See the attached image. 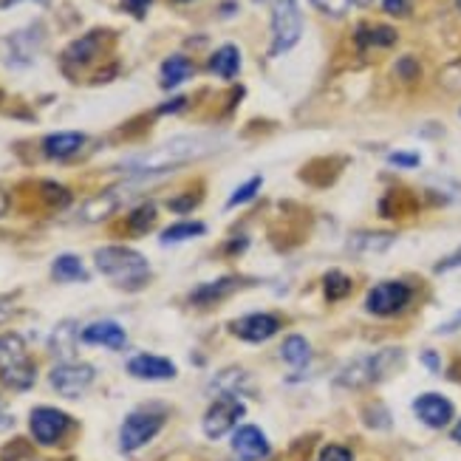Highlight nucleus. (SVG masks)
Returning <instances> with one entry per match:
<instances>
[{
    "mask_svg": "<svg viewBox=\"0 0 461 461\" xmlns=\"http://www.w3.org/2000/svg\"><path fill=\"white\" fill-rule=\"evenodd\" d=\"M218 148V139L215 136H176L167 139L158 148L145 150L139 156H131L122 162V170L128 176H153V173H167L176 170L187 162H195V158H204Z\"/></svg>",
    "mask_w": 461,
    "mask_h": 461,
    "instance_id": "nucleus-1",
    "label": "nucleus"
},
{
    "mask_svg": "<svg viewBox=\"0 0 461 461\" xmlns=\"http://www.w3.org/2000/svg\"><path fill=\"white\" fill-rule=\"evenodd\" d=\"M94 260L96 269L122 289H139L150 275L145 255H139L136 249L128 247H103L94 252Z\"/></svg>",
    "mask_w": 461,
    "mask_h": 461,
    "instance_id": "nucleus-2",
    "label": "nucleus"
},
{
    "mask_svg": "<svg viewBox=\"0 0 461 461\" xmlns=\"http://www.w3.org/2000/svg\"><path fill=\"white\" fill-rule=\"evenodd\" d=\"M0 379L14 391H29L34 385L37 368L20 334H0Z\"/></svg>",
    "mask_w": 461,
    "mask_h": 461,
    "instance_id": "nucleus-3",
    "label": "nucleus"
},
{
    "mask_svg": "<svg viewBox=\"0 0 461 461\" xmlns=\"http://www.w3.org/2000/svg\"><path fill=\"white\" fill-rule=\"evenodd\" d=\"M402 366V351L399 348H385V351H376V354H366L348 363L343 371H339L337 383L346 385V388H366L374 385L379 379H385L391 371H396Z\"/></svg>",
    "mask_w": 461,
    "mask_h": 461,
    "instance_id": "nucleus-4",
    "label": "nucleus"
},
{
    "mask_svg": "<svg viewBox=\"0 0 461 461\" xmlns=\"http://www.w3.org/2000/svg\"><path fill=\"white\" fill-rule=\"evenodd\" d=\"M303 37V14L297 0H272V57L292 51Z\"/></svg>",
    "mask_w": 461,
    "mask_h": 461,
    "instance_id": "nucleus-5",
    "label": "nucleus"
},
{
    "mask_svg": "<svg viewBox=\"0 0 461 461\" xmlns=\"http://www.w3.org/2000/svg\"><path fill=\"white\" fill-rule=\"evenodd\" d=\"M165 425V411H133L128 413V419L122 422V430H119V447L122 453H133L139 447H145L150 438L162 430Z\"/></svg>",
    "mask_w": 461,
    "mask_h": 461,
    "instance_id": "nucleus-6",
    "label": "nucleus"
},
{
    "mask_svg": "<svg viewBox=\"0 0 461 461\" xmlns=\"http://www.w3.org/2000/svg\"><path fill=\"white\" fill-rule=\"evenodd\" d=\"M411 286L402 284V280H383V284H376L368 297H366V309L376 317H391V314H399L408 303H411Z\"/></svg>",
    "mask_w": 461,
    "mask_h": 461,
    "instance_id": "nucleus-7",
    "label": "nucleus"
},
{
    "mask_svg": "<svg viewBox=\"0 0 461 461\" xmlns=\"http://www.w3.org/2000/svg\"><path fill=\"white\" fill-rule=\"evenodd\" d=\"M244 413H247V408L238 396H232V393L218 396L210 405V411L204 413V433L210 438H221L230 430H235V425L244 419Z\"/></svg>",
    "mask_w": 461,
    "mask_h": 461,
    "instance_id": "nucleus-8",
    "label": "nucleus"
},
{
    "mask_svg": "<svg viewBox=\"0 0 461 461\" xmlns=\"http://www.w3.org/2000/svg\"><path fill=\"white\" fill-rule=\"evenodd\" d=\"M49 383H51V388L59 396L77 399V396H83L91 388V383H94V368L86 366V363H63V366H57L51 371Z\"/></svg>",
    "mask_w": 461,
    "mask_h": 461,
    "instance_id": "nucleus-9",
    "label": "nucleus"
},
{
    "mask_svg": "<svg viewBox=\"0 0 461 461\" xmlns=\"http://www.w3.org/2000/svg\"><path fill=\"white\" fill-rule=\"evenodd\" d=\"M29 425H32V436L40 445H57L71 428V419L57 408H34L29 416Z\"/></svg>",
    "mask_w": 461,
    "mask_h": 461,
    "instance_id": "nucleus-10",
    "label": "nucleus"
},
{
    "mask_svg": "<svg viewBox=\"0 0 461 461\" xmlns=\"http://www.w3.org/2000/svg\"><path fill=\"white\" fill-rule=\"evenodd\" d=\"M230 329L235 337L247 339V343H264V339H269L280 331V320L275 314H267V312H255V314L235 320Z\"/></svg>",
    "mask_w": 461,
    "mask_h": 461,
    "instance_id": "nucleus-11",
    "label": "nucleus"
},
{
    "mask_svg": "<svg viewBox=\"0 0 461 461\" xmlns=\"http://www.w3.org/2000/svg\"><path fill=\"white\" fill-rule=\"evenodd\" d=\"M413 413L422 419L428 428H447L453 422V402L442 393H422L413 402Z\"/></svg>",
    "mask_w": 461,
    "mask_h": 461,
    "instance_id": "nucleus-12",
    "label": "nucleus"
},
{
    "mask_svg": "<svg viewBox=\"0 0 461 461\" xmlns=\"http://www.w3.org/2000/svg\"><path fill=\"white\" fill-rule=\"evenodd\" d=\"M232 450L240 461H260L269 456V438L255 425H240L232 436Z\"/></svg>",
    "mask_w": 461,
    "mask_h": 461,
    "instance_id": "nucleus-13",
    "label": "nucleus"
},
{
    "mask_svg": "<svg viewBox=\"0 0 461 461\" xmlns=\"http://www.w3.org/2000/svg\"><path fill=\"white\" fill-rule=\"evenodd\" d=\"M103 32H88L86 37H79V40H74V43L63 51V68L71 74L74 68H83V66H88L91 59L99 54V49H103Z\"/></svg>",
    "mask_w": 461,
    "mask_h": 461,
    "instance_id": "nucleus-14",
    "label": "nucleus"
},
{
    "mask_svg": "<svg viewBox=\"0 0 461 461\" xmlns=\"http://www.w3.org/2000/svg\"><path fill=\"white\" fill-rule=\"evenodd\" d=\"M128 374L136 379H173L176 366L167 357H158V354H136L128 363Z\"/></svg>",
    "mask_w": 461,
    "mask_h": 461,
    "instance_id": "nucleus-15",
    "label": "nucleus"
},
{
    "mask_svg": "<svg viewBox=\"0 0 461 461\" xmlns=\"http://www.w3.org/2000/svg\"><path fill=\"white\" fill-rule=\"evenodd\" d=\"M79 339L88 346H105V348H125L128 334L122 326H116L113 320H99V323H91L88 329H83Z\"/></svg>",
    "mask_w": 461,
    "mask_h": 461,
    "instance_id": "nucleus-16",
    "label": "nucleus"
},
{
    "mask_svg": "<svg viewBox=\"0 0 461 461\" xmlns=\"http://www.w3.org/2000/svg\"><path fill=\"white\" fill-rule=\"evenodd\" d=\"M125 202V187H113V190H105V193H99L94 195L91 202L83 204V210H79V218L88 224L94 221H105V218Z\"/></svg>",
    "mask_w": 461,
    "mask_h": 461,
    "instance_id": "nucleus-17",
    "label": "nucleus"
},
{
    "mask_svg": "<svg viewBox=\"0 0 461 461\" xmlns=\"http://www.w3.org/2000/svg\"><path fill=\"white\" fill-rule=\"evenodd\" d=\"M86 145V133H77V131H59L43 139V153L49 158H68L77 150H83Z\"/></svg>",
    "mask_w": 461,
    "mask_h": 461,
    "instance_id": "nucleus-18",
    "label": "nucleus"
},
{
    "mask_svg": "<svg viewBox=\"0 0 461 461\" xmlns=\"http://www.w3.org/2000/svg\"><path fill=\"white\" fill-rule=\"evenodd\" d=\"M9 63H17V66H26L32 63V57L37 54V46H40V34L37 29H26V32H17L12 34L9 40Z\"/></svg>",
    "mask_w": 461,
    "mask_h": 461,
    "instance_id": "nucleus-19",
    "label": "nucleus"
},
{
    "mask_svg": "<svg viewBox=\"0 0 461 461\" xmlns=\"http://www.w3.org/2000/svg\"><path fill=\"white\" fill-rule=\"evenodd\" d=\"M193 63L187 57H182V54H173V57H167L165 63H162V88H178L185 83V79H190L193 77Z\"/></svg>",
    "mask_w": 461,
    "mask_h": 461,
    "instance_id": "nucleus-20",
    "label": "nucleus"
},
{
    "mask_svg": "<svg viewBox=\"0 0 461 461\" xmlns=\"http://www.w3.org/2000/svg\"><path fill=\"white\" fill-rule=\"evenodd\" d=\"M396 29H391V26H359L357 29V34H354V40H357V46L359 49H371V46H376V49H388V46H393L396 43Z\"/></svg>",
    "mask_w": 461,
    "mask_h": 461,
    "instance_id": "nucleus-21",
    "label": "nucleus"
},
{
    "mask_svg": "<svg viewBox=\"0 0 461 461\" xmlns=\"http://www.w3.org/2000/svg\"><path fill=\"white\" fill-rule=\"evenodd\" d=\"M210 71L221 79H235L240 71V51L235 46H221L210 57Z\"/></svg>",
    "mask_w": 461,
    "mask_h": 461,
    "instance_id": "nucleus-22",
    "label": "nucleus"
},
{
    "mask_svg": "<svg viewBox=\"0 0 461 461\" xmlns=\"http://www.w3.org/2000/svg\"><path fill=\"white\" fill-rule=\"evenodd\" d=\"M51 277L59 280V284H74V280H86L88 272L77 255H59L51 264Z\"/></svg>",
    "mask_w": 461,
    "mask_h": 461,
    "instance_id": "nucleus-23",
    "label": "nucleus"
},
{
    "mask_svg": "<svg viewBox=\"0 0 461 461\" xmlns=\"http://www.w3.org/2000/svg\"><path fill=\"white\" fill-rule=\"evenodd\" d=\"M235 286H238V277H224V280H215V284L198 286L190 294V300H193V303H198V306H210V303H215V300H221L230 292H235Z\"/></svg>",
    "mask_w": 461,
    "mask_h": 461,
    "instance_id": "nucleus-24",
    "label": "nucleus"
},
{
    "mask_svg": "<svg viewBox=\"0 0 461 461\" xmlns=\"http://www.w3.org/2000/svg\"><path fill=\"white\" fill-rule=\"evenodd\" d=\"M280 357H284L292 368H306L312 359V346L300 334H292L284 339V346H280Z\"/></svg>",
    "mask_w": 461,
    "mask_h": 461,
    "instance_id": "nucleus-25",
    "label": "nucleus"
},
{
    "mask_svg": "<svg viewBox=\"0 0 461 461\" xmlns=\"http://www.w3.org/2000/svg\"><path fill=\"white\" fill-rule=\"evenodd\" d=\"M204 232H207V227L202 221H176L173 227H167L162 232V244H182V240H190Z\"/></svg>",
    "mask_w": 461,
    "mask_h": 461,
    "instance_id": "nucleus-26",
    "label": "nucleus"
},
{
    "mask_svg": "<svg viewBox=\"0 0 461 461\" xmlns=\"http://www.w3.org/2000/svg\"><path fill=\"white\" fill-rule=\"evenodd\" d=\"M391 244H393V235H385V232H363L351 238L354 252H383Z\"/></svg>",
    "mask_w": 461,
    "mask_h": 461,
    "instance_id": "nucleus-27",
    "label": "nucleus"
},
{
    "mask_svg": "<svg viewBox=\"0 0 461 461\" xmlns=\"http://www.w3.org/2000/svg\"><path fill=\"white\" fill-rule=\"evenodd\" d=\"M153 221H156V207H153V204H142V207H136V210L131 212L128 227H131V232L142 235V232H148V230L153 227Z\"/></svg>",
    "mask_w": 461,
    "mask_h": 461,
    "instance_id": "nucleus-28",
    "label": "nucleus"
},
{
    "mask_svg": "<svg viewBox=\"0 0 461 461\" xmlns=\"http://www.w3.org/2000/svg\"><path fill=\"white\" fill-rule=\"evenodd\" d=\"M260 185H264V176H252L249 182H244L240 185L232 195H230V202H227V207H238V204H247V202H252V198L258 195V190H260Z\"/></svg>",
    "mask_w": 461,
    "mask_h": 461,
    "instance_id": "nucleus-29",
    "label": "nucleus"
},
{
    "mask_svg": "<svg viewBox=\"0 0 461 461\" xmlns=\"http://www.w3.org/2000/svg\"><path fill=\"white\" fill-rule=\"evenodd\" d=\"M323 284H326V294H329V300H343V297L351 292V280H348L343 272H329Z\"/></svg>",
    "mask_w": 461,
    "mask_h": 461,
    "instance_id": "nucleus-30",
    "label": "nucleus"
},
{
    "mask_svg": "<svg viewBox=\"0 0 461 461\" xmlns=\"http://www.w3.org/2000/svg\"><path fill=\"white\" fill-rule=\"evenodd\" d=\"M317 461H354V453L343 445H326L320 450Z\"/></svg>",
    "mask_w": 461,
    "mask_h": 461,
    "instance_id": "nucleus-31",
    "label": "nucleus"
},
{
    "mask_svg": "<svg viewBox=\"0 0 461 461\" xmlns=\"http://www.w3.org/2000/svg\"><path fill=\"white\" fill-rule=\"evenodd\" d=\"M312 4L320 9V12H326L331 17H343L351 6V0H312Z\"/></svg>",
    "mask_w": 461,
    "mask_h": 461,
    "instance_id": "nucleus-32",
    "label": "nucleus"
},
{
    "mask_svg": "<svg viewBox=\"0 0 461 461\" xmlns=\"http://www.w3.org/2000/svg\"><path fill=\"white\" fill-rule=\"evenodd\" d=\"M388 162L393 165V167H419V162H422V158H419L416 153H391L388 156Z\"/></svg>",
    "mask_w": 461,
    "mask_h": 461,
    "instance_id": "nucleus-33",
    "label": "nucleus"
},
{
    "mask_svg": "<svg viewBox=\"0 0 461 461\" xmlns=\"http://www.w3.org/2000/svg\"><path fill=\"white\" fill-rule=\"evenodd\" d=\"M453 269H461V247L453 249L447 258H442V260L436 264V272H438V275H442V272H453Z\"/></svg>",
    "mask_w": 461,
    "mask_h": 461,
    "instance_id": "nucleus-34",
    "label": "nucleus"
},
{
    "mask_svg": "<svg viewBox=\"0 0 461 461\" xmlns=\"http://www.w3.org/2000/svg\"><path fill=\"white\" fill-rule=\"evenodd\" d=\"M396 74L402 77V79H416L419 77V66H416V59L413 57H402L396 63Z\"/></svg>",
    "mask_w": 461,
    "mask_h": 461,
    "instance_id": "nucleus-35",
    "label": "nucleus"
},
{
    "mask_svg": "<svg viewBox=\"0 0 461 461\" xmlns=\"http://www.w3.org/2000/svg\"><path fill=\"white\" fill-rule=\"evenodd\" d=\"M43 193H46V198H49V202H54V204H68V202H71L68 190L57 187V185H43Z\"/></svg>",
    "mask_w": 461,
    "mask_h": 461,
    "instance_id": "nucleus-36",
    "label": "nucleus"
},
{
    "mask_svg": "<svg viewBox=\"0 0 461 461\" xmlns=\"http://www.w3.org/2000/svg\"><path fill=\"white\" fill-rule=\"evenodd\" d=\"M383 9L393 17H405L411 12V0H383Z\"/></svg>",
    "mask_w": 461,
    "mask_h": 461,
    "instance_id": "nucleus-37",
    "label": "nucleus"
},
{
    "mask_svg": "<svg viewBox=\"0 0 461 461\" xmlns=\"http://www.w3.org/2000/svg\"><path fill=\"white\" fill-rule=\"evenodd\" d=\"M122 6H125L128 12H133L136 17H142L145 9L150 6V0H122Z\"/></svg>",
    "mask_w": 461,
    "mask_h": 461,
    "instance_id": "nucleus-38",
    "label": "nucleus"
},
{
    "mask_svg": "<svg viewBox=\"0 0 461 461\" xmlns=\"http://www.w3.org/2000/svg\"><path fill=\"white\" fill-rule=\"evenodd\" d=\"M185 103H187V99H185V96H176V99H173V103H167V105H162V108H158V113H170V111H182V108H185Z\"/></svg>",
    "mask_w": 461,
    "mask_h": 461,
    "instance_id": "nucleus-39",
    "label": "nucleus"
},
{
    "mask_svg": "<svg viewBox=\"0 0 461 461\" xmlns=\"http://www.w3.org/2000/svg\"><path fill=\"white\" fill-rule=\"evenodd\" d=\"M422 359H425V366H428V368L438 371V357H436L433 351H425V354H422Z\"/></svg>",
    "mask_w": 461,
    "mask_h": 461,
    "instance_id": "nucleus-40",
    "label": "nucleus"
},
{
    "mask_svg": "<svg viewBox=\"0 0 461 461\" xmlns=\"http://www.w3.org/2000/svg\"><path fill=\"white\" fill-rule=\"evenodd\" d=\"M458 326H461V312H458V314H456V317L450 320V323H445L442 329H438V331H442V334H447V331H456Z\"/></svg>",
    "mask_w": 461,
    "mask_h": 461,
    "instance_id": "nucleus-41",
    "label": "nucleus"
},
{
    "mask_svg": "<svg viewBox=\"0 0 461 461\" xmlns=\"http://www.w3.org/2000/svg\"><path fill=\"white\" fill-rule=\"evenodd\" d=\"M6 207H9V198H6L4 193H0V215H4V212H6Z\"/></svg>",
    "mask_w": 461,
    "mask_h": 461,
    "instance_id": "nucleus-42",
    "label": "nucleus"
},
{
    "mask_svg": "<svg viewBox=\"0 0 461 461\" xmlns=\"http://www.w3.org/2000/svg\"><path fill=\"white\" fill-rule=\"evenodd\" d=\"M453 438H456V442H461V422L453 428Z\"/></svg>",
    "mask_w": 461,
    "mask_h": 461,
    "instance_id": "nucleus-43",
    "label": "nucleus"
},
{
    "mask_svg": "<svg viewBox=\"0 0 461 461\" xmlns=\"http://www.w3.org/2000/svg\"><path fill=\"white\" fill-rule=\"evenodd\" d=\"M351 4H357V6H371L374 0H351Z\"/></svg>",
    "mask_w": 461,
    "mask_h": 461,
    "instance_id": "nucleus-44",
    "label": "nucleus"
},
{
    "mask_svg": "<svg viewBox=\"0 0 461 461\" xmlns=\"http://www.w3.org/2000/svg\"><path fill=\"white\" fill-rule=\"evenodd\" d=\"M456 6H458V9H461V0H456Z\"/></svg>",
    "mask_w": 461,
    "mask_h": 461,
    "instance_id": "nucleus-45",
    "label": "nucleus"
}]
</instances>
